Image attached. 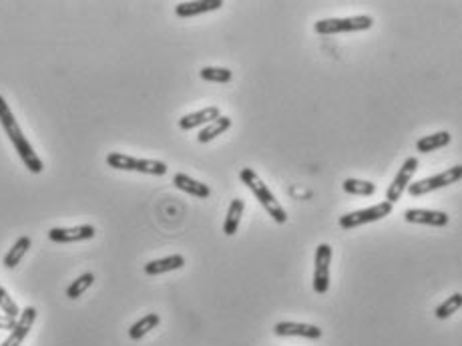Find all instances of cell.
<instances>
[{
  "label": "cell",
  "instance_id": "obj_1",
  "mask_svg": "<svg viewBox=\"0 0 462 346\" xmlns=\"http://www.w3.org/2000/svg\"><path fill=\"white\" fill-rule=\"evenodd\" d=\"M0 125L4 129V133L8 135L10 143L14 145L16 153L21 155V160L25 163V167L30 171V173H43L45 165H43V160L36 155V151L32 149L30 141L26 139V135L23 133L14 113L10 111L8 103L4 101V97L0 95Z\"/></svg>",
  "mask_w": 462,
  "mask_h": 346
},
{
  "label": "cell",
  "instance_id": "obj_2",
  "mask_svg": "<svg viewBox=\"0 0 462 346\" xmlns=\"http://www.w3.org/2000/svg\"><path fill=\"white\" fill-rule=\"evenodd\" d=\"M239 180L256 195V199L261 204V208L267 212V215L276 224H285L287 221V213L283 210V206L276 199V195L272 193V189L267 187V184H263V180L257 175V171H254L252 167H243L239 171Z\"/></svg>",
  "mask_w": 462,
  "mask_h": 346
},
{
  "label": "cell",
  "instance_id": "obj_3",
  "mask_svg": "<svg viewBox=\"0 0 462 346\" xmlns=\"http://www.w3.org/2000/svg\"><path fill=\"white\" fill-rule=\"evenodd\" d=\"M107 165L113 169H121V171H139V173H147V175H165L169 171L167 163L159 160H139L127 153H119L113 151L107 155Z\"/></svg>",
  "mask_w": 462,
  "mask_h": 346
},
{
  "label": "cell",
  "instance_id": "obj_4",
  "mask_svg": "<svg viewBox=\"0 0 462 346\" xmlns=\"http://www.w3.org/2000/svg\"><path fill=\"white\" fill-rule=\"evenodd\" d=\"M374 25V19L370 14L360 17H346V19H322L314 25V30L322 36L328 34H340V32H356V30H368Z\"/></svg>",
  "mask_w": 462,
  "mask_h": 346
},
{
  "label": "cell",
  "instance_id": "obj_5",
  "mask_svg": "<svg viewBox=\"0 0 462 346\" xmlns=\"http://www.w3.org/2000/svg\"><path fill=\"white\" fill-rule=\"evenodd\" d=\"M462 177V167L461 165H452L448 169H444L442 173H437L432 177H424V180H418V182H412L408 186V193L412 197H422L430 191H437L442 187L452 186V184H459Z\"/></svg>",
  "mask_w": 462,
  "mask_h": 346
},
{
  "label": "cell",
  "instance_id": "obj_6",
  "mask_svg": "<svg viewBox=\"0 0 462 346\" xmlns=\"http://www.w3.org/2000/svg\"><path fill=\"white\" fill-rule=\"evenodd\" d=\"M394 210V206L392 204H388V202H380V204H376V206H370V208H366V210H356V212H350L346 213V215H342L340 217V228L342 230H356L360 226H366V224H372V221H380V219H384L386 215H390Z\"/></svg>",
  "mask_w": 462,
  "mask_h": 346
},
{
  "label": "cell",
  "instance_id": "obj_7",
  "mask_svg": "<svg viewBox=\"0 0 462 346\" xmlns=\"http://www.w3.org/2000/svg\"><path fill=\"white\" fill-rule=\"evenodd\" d=\"M330 264H332V246L320 244L314 258V290L316 294H326L330 288Z\"/></svg>",
  "mask_w": 462,
  "mask_h": 346
},
{
  "label": "cell",
  "instance_id": "obj_8",
  "mask_svg": "<svg viewBox=\"0 0 462 346\" xmlns=\"http://www.w3.org/2000/svg\"><path fill=\"white\" fill-rule=\"evenodd\" d=\"M418 169V158H408V160L402 163V167L398 169L396 177L392 180L390 187L386 189V202L388 204H396L400 199V195L408 189V186L412 184V177Z\"/></svg>",
  "mask_w": 462,
  "mask_h": 346
},
{
  "label": "cell",
  "instance_id": "obj_9",
  "mask_svg": "<svg viewBox=\"0 0 462 346\" xmlns=\"http://www.w3.org/2000/svg\"><path fill=\"white\" fill-rule=\"evenodd\" d=\"M97 230L95 226L82 224L75 228H52L49 230V240L54 244H75V241H85L95 238Z\"/></svg>",
  "mask_w": 462,
  "mask_h": 346
},
{
  "label": "cell",
  "instance_id": "obj_10",
  "mask_svg": "<svg viewBox=\"0 0 462 346\" xmlns=\"http://www.w3.org/2000/svg\"><path fill=\"white\" fill-rule=\"evenodd\" d=\"M36 320V308L34 306H26L25 310L21 312V316L16 318V326L10 330V336L2 343L0 346H21L23 340L28 336L32 324Z\"/></svg>",
  "mask_w": 462,
  "mask_h": 346
},
{
  "label": "cell",
  "instance_id": "obj_11",
  "mask_svg": "<svg viewBox=\"0 0 462 346\" xmlns=\"http://www.w3.org/2000/svg\"><path fill=\"white\" fill-rule=\"evenodd\" d=\"M274 332L278 336H300L308 340H318L322 336V328L306 322H278L274 326Z\"/></svg>",
  "mask_w": 462,
  "mask_h": 346
},
{
  "label": "cell",
  "instance_id": "obj_12",
  "mask_svg": "<svg viewBox=\"0 0 462 346\" xmlns=\"http://www.w3.org/2000/svg\"><path fill=\"white\" fill-rule=\"evenodd\" d=\"M404 219L408 224H422V226H432V228H444L450 221V217L444 212L424 210V208H410V210H406L404 212Z\"/></svg>",
  "mask_w": 462,
  "mask_h": 346
},
{
  "label": "cell",
  "instance_id": "obj_13",
  "mask_svg": "<svg viewBox=\"0 0 462 346\" xmlns=\"http://www.w3.org/2000/svg\"><path fill=\"white\" fill-rule=\"evenodd\" d=\"M219 115H221L219 113V107H204L201 111H193L189 115H183L179 119V127L183 131H191V129H197V127H206L207 123L215 121Z\"/></svg>",
  "mask_w": 462,
  "mask_h": 346
},
{
  "label": "cell",
  "instance_id": "obj_14",
  "mask_svg": "<svg viewBox=\"0 0 462 346\" xmlns=\"http://www.w3.org/2000/svg\"><path fill=\"white\" fill-rule=\"evenodd\" d=\"M223 6V0H193V2H179L175 6V14L179 19H191L199 17L211 10H219Z\"/></svg>",
  "mask_w": 462,
  "mask_h": 346
},
{
  "label": "cell",
  "instance_id": "obj_15",
  "mask_svg": "<svg viewBox=\"0 0 462 346\" xmlns=\"http://www.w3.org/2000/svg\"><path fill=\"white\" fill-rule=\"evenodd\" d=\"M183 266H185V256L183 254H171V256L147 262L143 270H145L147 276H159V274H167V272H173V270H181Z\"/></svg>",
  "mask_w": 462,
  "mask_h": 346
},
{
  "label": "cell",
  "instance_id": "obj_16",
  "mask_svg": "<svg viewBox=\"0 0 462 346\" xmlns=\"http://www.w3.org/2000/svg\"><path fill=\"white\" fill-rule=\"evenodd\" d=\"M173 184L183 193L193 195V197H199V199H207L211 195V187L207 186V184L197 182V180H193V177H189L187 173H175L173 175Z\"/></svg>",
  "mask_w": 462,
  "mask_h": 346
},
{
  "label": "cell",
  "instance_id": "obj_17",
  "mask_svg": "<svg viewBox=\"0 0 462 346\" xmlns=\"http://www.w3.org/2000/svg\"><path fill=\"white\" fill-rule=\"evenodd\" d=\"M452 135L448 131H438V133L432 135H424L416 141V151L420 153H432V151H438L442 147H446L450 143Z\"/></svg>",
  "mask_w": 462,
  "mask_h": 346
},
{
  "label": "cell",
  "instance_id": "obj_18",
  "mask_svg": "<svg viewBox=\"0 0 462 346\" xmlns=\"http://www.w3.org/2000/svg\"><path fill=\"white\" fill-rule=\"evenodd\" d=\"M243 212H245V202L243 199H231L228 213H226V221H223V234L226 236H235L237 234Z\"/></svg>",
  "mask_w": 462,
  "mask_h": 346
},
{
  "label": "cell",
  "instance_id": "obj_19",
  "mask_svg": "<svg viewBox=\"0 0 462 346\" xmlns=\"http://www.w3.org/2000/svg\"><path fill=\"white\" fill-rule=\"evenodd\" d=\"M230 127H231L230 117L219 115L215 121H211V123H207L206 127H201V131H199V135H197V141H199V143H209V141H213L215 137H219V135L226 133Z\"/></svg>",
  "mask_w": 462,
  "mask_h": 346
},
{
  "label": "cell",
  "instance_id": "obj_20",
  "mask_svg": "<svg viewBox=\"0 0 462 346\" xmlns=\"http://www.w3.org/2000/svg\"><path fill=\"white\" fill-rule=\"evenodd\" d=\"M32 246V240L28 238V236H21L19 240L12 244V248L6 252V256H4V268H8V270H12V268H16L21 264V260L25 258V254L28 252V248Z\"/></svg>",
  "mask_w": 462,
  "mask_h": 346
},
{
  "label": "cell",
  "instance_id": "obj_21",
  "mask_svg": "<svg viewBox=\"0 0 462 346\" xmlns=\"http://www.w3.org/2000/svg\"><path fill=\"white\" fill-rule=\"evenodd\" d=\"M159 322H161V316L159 314H145L143 318H139L131 328H129V338L131 340H141L143 336H147L153 328L159 326Z\"/></svg>",
  "mask_w": 462,
  "mask_h": 346
},
{
  "label": "cell",
  "instance_id": "obj_22",
  "mask_svg": "<svg viewBox=\"0 0 462 346\" xmlns=\"http://www.w3.org/2000/svg\"><path fill=\"white\" fill-rule=\"evenodd\" d=\"M342 189L350 195H364V197H370L376 193V184L372 182H364V180H354V177H348L344 184H342Z\"/></svg>",
  "mask_w": 462,
  "mask_h": 346
},
{
  "label": "cell",
  "instance_id": "obj_23",
  "mask_svg": "<svg viewBox=\"0 0 462 346\" xmlns=\"http://www.w3.org/2000/svg\"><path fill=\"white\" fill-rule=\"evenodd\" d=\"M461 306H462V294L454 292L452 296H448L442 304H438L437 310H434V316H437L438 320L450 318L452 314H456V312L461 310Z\"/></svg>",
  "mask_w": 462,
  "mask_h": 346
},
{
  "label": "cell",
  "instance_id": "obj_24",
  "mask_svg": "<svg viewBox=\"0 0 462 346\" xmlns=\"http://www.w3.org/2000/svg\"><path fill=\"white\" fill-rule=\"evenodd\" d=\"M199 77L204 80H209V83H219V85H226V83H231L233 79V73L226 67H204L199 71Z\"/></svg>",
  "mask_w": 462,
  "mask_h": 346
},
{
  "label": "cell",
  "instance_id": "obj_25",
  "mask_svg": "<svg viewBox=\"0 0 462 346\" xmlns=\"http://www.w3.org/2000/svg\"><path fill=\"white\" fill-rule=\"evenodd\" d=\"M93 282H95V274H93V272H85V274H80L77 280L67 288V296H69L71 300H77L78 296H82V294L93 286Z\"/></svg>",
  "mask_w": 462,
  "mask_h": 346
},
{
  "label": "cell",
  "instance_id": "obj_26",
  "mask_svg": "<svg viewBox=\"0 0 462 346\" xmlns=\"http://www.w3.org/2000/svg\"><path fill=\"white\" fill-rule=\"evenodd\" d=\"M0 310L4 312V316L8 318H19L21 316V308L19 304L10 298V294L4 290V286H0Z\"/></svg>",
  "mask_w": 462,
  "mask_h": 346
},
{
  "label": "cell",
  "instance_id": "obj_27",
  "mask_svg": "<svg viewBox=\"0 0 462 346\" xmlns=\"http://www.w3.org/2000/svg\"><path fill=\"white\" fill-rule=\"evenodd\" d=\"M16 326V320L8 318L4 314H0V330H12Z\"/></svg>",
  "mask_w": 462,
  "mask_h": 346
}]
</instances>
